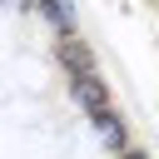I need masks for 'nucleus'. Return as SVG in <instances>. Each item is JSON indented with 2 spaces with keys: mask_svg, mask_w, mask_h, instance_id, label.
<instances>
[{
  "mask_svg": "<svg viewBox=\"0 0 159 159\" xmlns=\"http://www.w3.org/2000/svg\"><path fill=\"white\" fill-rule=\"evenodd\" d=\"M60 60H65L75 75H89V50H84L80 40H60Z\"/></svg>",
  "mask_w": 159,
  "mask_h": 159,
  "instance_id": "3",
  "label": "nucleus"
},
{
  "mask_svg": "<svg viewBox=\"0 0 159 159\" xmlns=\"http://www.w3.org/2000/svg\"><path fill=\"white\" fill-rule=\"evenodd\" d=\"M119 159H149V154H139V149H129V154H119Z\"/></svg>",
  "mask_w": 159,
  "mask_h": 159,
  "instance_id": "5",
  "label": "nucleus"
},
{
  "mask_svg": "<svg viewBox=\"0 0 159 159\" xmlns=\"http://www.w3.org/2000/svg\"><path fill=\"white\" fill-rule=\"evenodd\" d=\"M94 124H99V134H104V144H109V149H124V139H129V129H124V119H119L114 109H104V114H99Z\"/></svg>",
  "mask_w": 159,
  "mask_h": 159,
  "instance_id": "2",
  "label": "nucleus"
},
{
  "mask_svg": "<svg viewBox=\"0 0 159 159\" xmlns=\"http://www.w3.org/2000/svg\"><path fill=\"white\" fill-rule=\"evenodd\" d=\"M40 15H45L60 35H70V5H65V0H40Z\"/></svg>",
  "mask_w": 159,
  "mask_h": 159,
  "instance_id": "4",
  "label": "nucleus"
},
{
  "mask_svg": "<svg viewBox=\"0 0 159 159\" xmlns=\"http://www.w3.org/2000/svg\"><path fill=\"white\" fill-rule=\"evenodd\" d=\"M70 94H75V104L84 109V114H104L109 109V84L99 80V75H75V84H70Z\"/></svg>",
  "mask_w": 159,
  "mask_h": 159,
  "instance_id": "1",
  "label": "nucleus"
}]
</instances>
